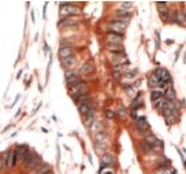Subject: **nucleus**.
I'll return each mask as SVG.
<instances>
[{"mask_svg": "<svg viewBox=\"0 0 186 174\" xmlns=\"http://www.w3.org/2000/svg\"><path fill=\"white\" fill-rule=\"evenodd\" d=\"M15 153H17V157H18L22 162H25V160H26L27 157L29 155V151L27 150L26 146H19Z\"/></svg>", "mask_w": 186, "mask_h": 174, "instance_id": "9", "label": "nucleus"}, {"mask_svg": "<svg viewBox=\"0 0 186 174\" xmlns=\"http://www.w3.org/2000/svg\"><path fill=\"white\" fill-rule=\"evenodd\" d=\"M154 102H156V104H154V108H156L157 111H164V107H165L167 100L165 98H161V99L156 100Z\"/></svg>", "mask_w": 186, "mask_h": 174, "instance_id": "19", "label": "nucleus"}, {"mask_svg": "<svg viewBox=\"0 0 186 174\" xmlns=\"http://www.w3.org/2000/svg\"><path fill=\"white\" fill-rule=\"evenodd\" d=\"M41 164V159H40V157L38 155V154H33V157H32V160H30V162L27 165L29 168H38L39 167V165Z\"/></svg>", "mask_w": 186, "mask_h": 174, "instance_id": "15", "label": "nucleus"}, {"mask_svg": "<svg viewBox=\"0 0 186 174\" xmlns=\"http://www.w3.org/2000/svg\"><path fill=\"white\" fill-rule=\"evenodd\" d=\"M116 13L118 14V17H122V18H131V13L129 12V11H127V10H124V8H122V10H117L116 11Z\"/></svg>", "mask_w": 186, "mask_h": 174, "instance_id": "24", "label": "nucleus"}, {"mask_svg": "<svg viewBox=\"0 0 186 174\" xmlns=\"http://www.w3.org/2000/svg\"><path fill=\"white\" fill-rule=\"evenodd\" d=\"M127 26H128L127 24H123V22H121V21H117L116 19H114V20H111V21L109 22L110 32L117 33V34H121V35H123V33H124V31H125Z\"/></svg>", "mask_w": 186, "mask_h": 174, "instance_id": "3", "label": "nucleus"}, {"mask_svg": "<svg viewBox=\"0 0 186 174\" xmlns=\"http://www.w3.org/2000/svg\"><path fill=\"white\" fill-rule=\"evenodd\" d=\"M132 3H122V7H124V10H127L128 11V8H131L132 7Z\"/></svg>", "mask_w": 186, "mask_h": 174, "instance_id": "33", "label": "nucleus"}, {"mask_svg": "<svg viewBox=\"0 0 186 174\" xmlns=\"http://www.w3.org/2000/svg\"><path fill=\"white\" fill-rule=\"evenodd\" d=\"M79 13V8L70 4H60V14L63 17H72Z\"/></svg>", "mask_w": 186, "mask_h": 174, "instance_id": "2", "label": "nucleus"}, {"mask_svg": "<svg viewBox=\"0 0 186 174\" xmlns=\"http://www.w3.org/2000/svg\"><path fill=\"white\" fill-rule=\"evenodd\" d=\"M110 52L112 53H116V54H119V53H123L124 52V47L123 45H114V44H108V47H107Z\"/></svg>", "mask_w": 186, "mask_h": 174, "instance_id": "16", "label": "nucleus"}, {"mask_svg": "<svg viewBox=\"0 0 186 174\" xmlns=\"http://www.w3.org/2000/svg\"><path fill=\"white\" fill-rule=\"evenodd\" d=\"M17 159H18L17 153H15L14 151H8V153L6 154V164H7V166H8V167L15 166Z\"/></svg>", "mask_w": 186, "mask_h": 174, "instance_id": "10", "label": "nucleus"}, {"mask_svg": "<svg viewBox=\"0 0 186 174\" xmlns=\"http://www.w3.org/2000/svg\"><path fill=\"white\" fill-rule=\"evenodd\" d=\"M184 165H185V168H186V160H184Z\"/></svg>", "mask_w": 186, "mask_h": 174, "instance_id": "39", "label": "nucleus"}, {"mask_svg": "<svg viewBox=\"0 0 186 174\" xmlns=\"http://www.w3.org/2000/svg\"><path fill=\"white\" fill-rule=\"evenodd\" d=\"M101 164L102 166H105V167H110L115 164V158L110 154H104L102 158H101Z\"/></svg>", "mask_w": 186, "mask_h": 174, "instance_id": "13", "label": "nucleus"}, {"mask_svg": "<svg viewBox=\"0 0 186 174\" xmlns=\"http://www.w3.org/2000/svg\"><path fill=\"white\" fill-rule=\"evenodd\" d=\"M121 74H122L121 72H114V78L117 80V79H119V78H121Z\"/></svg>", "mask_w": 186, "mask_h": 174, "instance_id": "34", "label": "nucleus"}, {"mask_svg": "<svg viewBox=\"0 0 186 174\" xmlns=\"http://www.w3.org/2000/svg\"><path fill=\"white\" fill-rule=\"evenodd\" d=\"M91 109H94V107H92V104L90 101H87V102H84V104L79 106V112L82 115H87Z\"/></svg>", "mask_w": 186, "mask_h": 174, "instance_id": "12", "label": "nucleus"}, {"mask_svg": "<svg viewBox=\"0 0 186 174\" xmlns=\"http://www.w3.org/2000/svg\"><path fill=\"white\" fill-rule=\"evenodd\" d=\"M85 126L87 127H91V125L94 124V115H85Z\"/></svg>", "mask_w": 186, "mask_h": 174, "instance_id": "26", "label": "nucleus"}, {"mask_svg": "<svg viewBox=\"0 0 186 174\" xmlns=\"http://www.w3.org/2000/svg\"><path fill=\"white\" fill-rule=\"evenodd\" d=\"M159 142H161V140H158L153 134H147V135L145 136V143L149 145L150 148H153L154 146H157Z\"/></svg>", "mask_w": 186, "mask_h": 174, "instance_id": "11", "label": "nucleus"}, {"mask_svg": "<svg viewBox=\"0 0 186 174\" xmlns=\"http://www.w3.org/2000/svg\"><path fill=\"white\" fill-rule=\"evenodd\" d=\"M107 41H108V44L122 45V42H123V35H121V34H117V33L109 32V33L107 34Z\"/></svg>", "mask_w": 186, "mask_h": 174, "instance_id": "5", "label": "nucleus"}, {"mask_svg": "<svg viewBox=\"0 0 186 174\" xmlns=\"http://www.w3.org/2000/svg\"><path fill=\"white\" fill-rule=\"evenodd\" d=\"M143 152H149L151 148H150V146H149V145H146V143H143V145H141V147H139Z\"/></svg>", "mask_w": 186, "mask_h": 174, "instance_id": "32", "label": "nucleus"}, {"mask_svg": "<svg viewBox=\"0 0 186 174\" xmlns=\"http://www.w3.org/2000/svg\"><path fill=\"white\" fill-rule=\"evenodd\" d=\"M163 95H164V92H163V91H152V93H151V100H152V101H156V100L163 98Z\"/></svg>", "mask_w": 186, "mask_h": 174, "instance_id": "23", "label": "nucleus"}, {"mask_svg": "<svg viewBox=\"0 0 186 174\" xmlns=\"http://www.w3.org/2000/svg\"><path fill=\"white\" fill-rule=\"evenodd\" d=\"M59 26H62L65 28H69V27H76L77 26V19L76 18H72V17H68V18H65L59 21L57 24Z\"/></svg>", "mask_w": 186, "mask_h": 174, "instance_id": "7", "label": "nucleus"}, {"mask_svg": "<svg viewBox=\"0 0 186 174\" xmlns=\"http://www.w3.org/2000/svg\"><path fill=\"white\" fill-rule=\"evenodd\" d=\"M107 138H108V135H107V133L103 132V131H97V133L95 134V140H96V142H105Z\"/></svg>", "mask_w": 186, "mask_h": 174, "instance_id": "20", "label": "nucleus"}, {"mask_svg": "<svg viewBox=\"0 0 186 174\" xmlns=\"http://www.w3.org/2000/svg\"><path fill=\"white\" fill-rule=\"evenodd\" d=\"M46 174H54V173H53V172L50 171V172H48V173H46Z\"/></svg>", "mask_w": 186, "mask_h": 174, "instance_id": "38", "label": "nucleus"}, {"mask_svg": "<svg viewBox=\"0 0 186 174\" xmlns=\"http://www.w3.org/2000/svg\"><path fill=\"white\" fill-rule=\"evenodd\" d=\"M47 5H48V4L46 3V4H45V8H43V18H45V19H46V7H47Z\"/></svg>", "mask_w": 186, "mask_h": 174, "instance_id": "37", "label": "nucleus"}, {"mask_svg": "<svg viewBox=\"0 0 186 174\" xmlns=\"http://www.w3.org/2000/svg\"><path fill=\"white\" fill-rule=\"evenodd\" d=\"M79 81H80V78L77 77V74L74 71H67L66 72V82H67L68 87H72L73 85H75Z\"/></svg>", "mask_w": 186, "mask_h": 174, "instance_id": "6", "label": "nucleus"}, {"mask_svg": "<svg viewBox=\"0 0 186 174\" xmlns=\"http://www.w3.org/2000/svg\"><path fill=\"white\" fill-rule=\"evenodd\" d=\"M50 171H52V167L49 165H43L41 167H38V169H37L38 174H46V173H48Z\"/></svg>", "mask_w": 186, "mask_h": 174, "instance_id": "25", "label": "nucleus"}, {"mask_svg": "<svg viewBox=\"0 0 186 174\" xmlns=\"http://www.w3.org/2000/svg\"><path fill=\"white\" fill-rule=\"evenodd\" d=\"M131 117H132L134 119H137V114H136V111H132V112H131Z\"/></svg>", "mask_w": 186, "mask_h": 174, "instance_id": "35", "label": "nucleus"}, {"mask_svg": "<svg viewBox=\"0 0 186 174\" xmlns=\"http://www.w3.org/2000/svg\"><path fill=\"white\" fill-rule=\"evenodd\" d=\"M136 128L137 131L141 133V134H144V135H147L146 132L149 129V124L145 119V117H141V118H137V121H136Z\"/></svg>", "mask_w": 186, "mask_h": 174, "instance_id": "4", "label": "nucleus"}, {"mask_svg": "<svg viewBox=\"0 0 186 174\" xmlns=\"http://www.w3.org/2000/svg\"><path fill=\"white\" fill-rule=\"evenodd\" d=\"M125 108H124L123 106H119L118 107V109H117V115H118V117L119 118H124V117H125Z\"/></svg>", "mask_w": 186, "mask_h": 174, "instance_id": "29", "label": "nucleus"}, {"mask_svg": "<svg viewBox=\"0 0 186 174\" xmlns=\"http://www.w3.org/2000/svg\"><path fill=\"white\" fill-rule=\"evenodd\" d=\"M99 174H114V171L109 167H105V166H102L101 169L99 171Z\"/></svg>", "mask_w": 186, "mask_h": 174, "instance_id": "27", "label": "nucleus"}, {"mask_svg": "<svg viewBox=\"0 0 186 174\" xmlns=\"http://www.w3.org/2000/svg\"><path fill=\"white\" fill-rule=\"evenodd\" d=\"M105 117H107L108 119H114V118H115V113H114L112 111H107V112H105Z\"/></svg>", "mask_w": 186, "mask_h": 174, "instance_id": "31", "label": "nucleus"}, {"mask_svg": "<svg viewBox=\"0 0 186 174\" xmlns=\"http://www.w3.org/2000/svg\"><path fill=\"white\" fill-rule=\"evenodd\" d=\"M92 70H94V65H92L90 61H88V63H85V64H83V65L81 66L80 72H81L82 74H89V73L92 72Z\"/></svg>", "mask_w": 186, "mask_h": 174, "instance_id": "17", "label": "nucleus"}, {"mask_svg": "<svg viewBox=\"0 0 186 174\" xmlns=\"http://www.w3.org/2000/svg\"><path fill=\"white\" fill-rule=\"evenodd\" d=\"M70 88V98L72 99H74V100H76L80 95H82V94H84V93H88V87H87V84L84 82V81H79V82H76L75 85H73L72 87H69Z\"/></svg>", "mask_w": 186, "mask_h": 174, "instance_id": "1", "label": "nucleus"}, {"mask_svg": "<svg viewBox=\"0 0 186 174\" xmlns=\"http://www.w3.org/2000/svg\"><path fill=\"white\" fill-rule=\"evenodd\" d=\"M75 101H76V104L80 106V105H82V104H84V102H87V101H90V95H89L88 93H84V94L80 95Z\"/></svg>", "mask_w": 186, "mask_h": 174, "instance_id": "22", "label": "nucleus"}, {"mask_svg": "<svg viewBox=\"0 0 186 174\" xmlns=\"http://www.w3.org/2000/svg\"><path fill=\"white\" fill-rule=\"evenodd\" d=\"M159 14H161V17L163 18V20L165 21L166 19H167V17H169V10L165 7V8H161L159 10Z\"/></svg>", "mask_w": 186, "mask_h": 174, "instance_id": "28", "label": "nucleus"}, {"mask_svg": "<svg viewBox=\"0 0 186 174\" xmlns=\"http://www.w3.org/2000/svg\"><path fill=\"white\" fill-rule=\"evenodd\" d=\"M3 167H4V159H0V171L3 169Z\"/></svg>", "mask_w": 186, "mask_h": 174, "instance_id": "36", "label": "nucleus"}, {"mask_svg": "<svg viewBox=\"0 0 186 174\" xmlns=\"http://www.w3.org/2000/svg\"><path fill=\"white\" fill-rule=\"evenodd\" d=\"M76 60H75V58L74 56H68V58H65V59H61V65L62 67H65V68H70L75 65Z\"/></svg>", "mask_w": 186, "mask_h": 174, "instance_id": "14", "label": "nucleus"}, {"mask_svg": "<svg viewBox=\"0 0 186 174\" xmlns=\"http://www.w3.org/2000/svg\"><path fill=\"white\" fill-rule=\"evenodd\" d=\"M156 174H174V171L171 173V169L166 168V169H157Z\"/></svg>", "mask_w": 186, "mask_h": 174, "instance_id": "30", "label": "nucleus"}, {"mask_svg": "<svg viewBox=\"0 0 186 174\" xmlns=\"http://www.w3.org/2000/svg\"><path fill=\"white\" fill-rule=\"evenodd\" d=\"M165 97H166V100L167 101H172L176 99V91L172 86H169L166 91H165Z\"/></svg>", "mask_w": 186, "mask_h": 174, "instance_id": "18", "label": "nucleus"}, {"mask_svg": "<svg viewBox=\"0 0 186 174\" xmlns=\"http://www.w3.org/2000/svg\"><path fill=\"white\" fill-rule=\"evenodd\" d=\"M159 85H161V82H159V79L156 77V74L150 75V78H149V86L150 87H156Z\"/></svg>", "mask_w": 186, "mask_h": 174, "instance_id": "21", "label": "nucleus"}, {"mask_svg": "<svg viewBox=\"0 0 186 174\" xmlns=\"http://www.w3.org/2000/svg\"><path fill=\"white\" fill-rule=\"evenodd\" d=\"M73 53H74V48L72 46H62L59 49V56L61 58V59H65V58H68V56H73Z\"/></svg>", "mask_w": 186, "mask_h": 174, "instance_id": "8", "label": "nucleus"}]
</instances>
